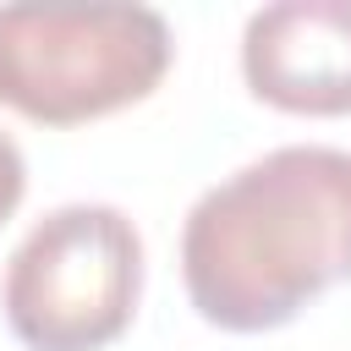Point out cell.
<instances>
[{
    "instance_id": "obj_1",
    "label": "cell",
    "mask_w": 351,
    "mask_h": 351,
    "mask_svg": "<svg viewBox=\"0 0 351 351\" xmlns=\"http://www.w3.org/2000/svg\"><path fill=\"white\" fill-rule=\"evenodd\" d=\"M181 280L203 324L263 335L351 280V154L285 143L208 186L181 230Z\"/></svg>"
},
{
    "instance_id": "obj_2",
    "label": "cell",
    "mask_w": 351,
    "mask_h": 351,
    "mask_svg": "<svg viewBox=\"0 0 351 351\" xmlns=\"http://www.w3.org/2000/svg\"><path fill=\"white\" fill-rule=\"evenodd\" d=\"M170 55V22L148 5H0V104L38 126L148 99Z\"/></svg>"
},
{
    "instance_id": "obj_3",
    "label": "cell",
    "mask_w": 351,
    "mask_h": 351,
    "mask_svg": "<svg viewBox=\"0 0 351 351\" xmlns=\"http://www.w3.org/2000/svg\"><path fill=\"white\" fill-rule=\"evenodd\" d=\"M143 296V236L110 203L49 208L5 258L0 307L27 351H104Z\"/></svg>"
},
{
    "instance_id": "obj_4",
    "label": "cell",
    "mask_w": 351,
    "mask_h": 351,
    "mask_svg": "<svg viewBox=\"0 0 351 351\" xmlns=\"http://www.w3.org/2000/svg\"><path fill=\"white\" fill-rule=\"evenodd\" d=\"M241 77L285 115H351V0H274L252 11Z\"/></svg>"
},
{
    "instance_id": "obj_5",
    "label": "cell",
    "mask_w": 351,
    "mask_h": 351,
    "mask_svg": "<svg viewBox=\"0 0 351 351\" xmlns=\"http://www.w3.org/2000/svg\"><path fill=\"white\" fill-rule=\"evenodd\" d=\"M22 192H27V165H22V148L0 132V225L16 214Z\"/></svg>"
}]
</instances>
